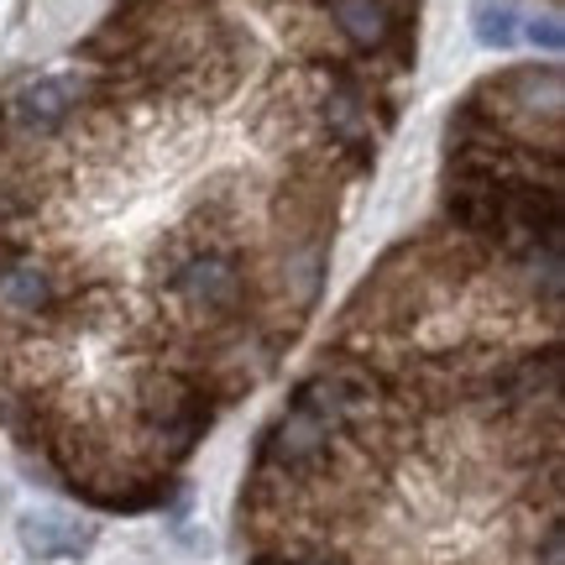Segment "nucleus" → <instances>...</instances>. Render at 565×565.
<instances>
[{
    "label": "nucleus",
    "instance_id": "obj_1",
    "mask_svg": "<svg viewBox=\"0 0 565 565\" xmlns=\"http://www.w3.org/2000/svg\"><path fill=\"white\" fill-rule=\"evenodd\" d=\"M147 273H152L158 299L173 309L168 320L189 324V330H221L263 309V278H257V263L246 257V246L204 242L189 225L162 236Z\"/></svg>",
    "mask_w": 565,
    "mask_h": 565
},
{
    "label": "nucleus",
    "instance_id": "obj_2",
    "mask_svg": "<svg viewBox=\"0 0 565 565\" xmlns=\"http://www.w3.org/2000/svg\"><path fill=\"white\" fill-rule=\"evenodd\" d=\"M74 116H79L74 74H42V79L21 84L17 95H11V105H6V126H11L21 141H32V147L58 141Z\"/></svg>",
    "mask_w": 565,
    "mask_h": 565
},
{
    "label": "nucleus",
    "instance_id": "obj_3",
    "mask_svg": "<svg viewBox=\"0 0 565 565\" xmlns=\"http://www.w3.org/2000/svg\"><path fill=\"white\" fill-rule=\"evenodd\" d=\"M21 545L42 555V561H53V555H84L89 545V529H79L74 519H63V513H26L21 519Z\"/></svg>",
    "mask_w": 565,
    "mask_h": 565
},
{
    "label": "nucleus",
    "instance_id": "obj_4",
    "mask_svg": "<svg viewBox=\"0 0 565 565\" xmlns=\"http://www.w3.org/2000/svg\"><path fill=\"white\" fill-rule=\"evenodd\" d=\"M519 6L513 0H477L471 6V32H477V42L482 47H492V53H503V47H513L519 42Z\"/></svg>",
    "mask_w": 565,
    "mask_h": 565
},
{
    "label": "nucleus",
    "instance_id": "obj_5",
    "mask_svg": "<svg viewBox=\"0 0 565 565\" xmlns=\"http://www.w3.org/2000/svg\"><path fill=\"white\" fill-rule=\"evenodd\" d=\"M519 32H524L529 42H534V47H545V53H561V11H555V6H550L545 17H534V21H519Z\"/></svg>",
    "mask_w": 565,
    "mask_h": 565
},
{
    "label": "nucleus",
    "instance_id": "obj_6",
    "mask_svg": "<svg viewBox=\"0 0 565 565\" xmlns=\"http://www.w3.org/2000/svg\"><path fill=\"white\" fill-rule=\"evenodd\" d=\"M550 6H561V0H550Z\"/></svg>",
    "mask_w": 565,
    "mask_h": 565
}]
</instances>
